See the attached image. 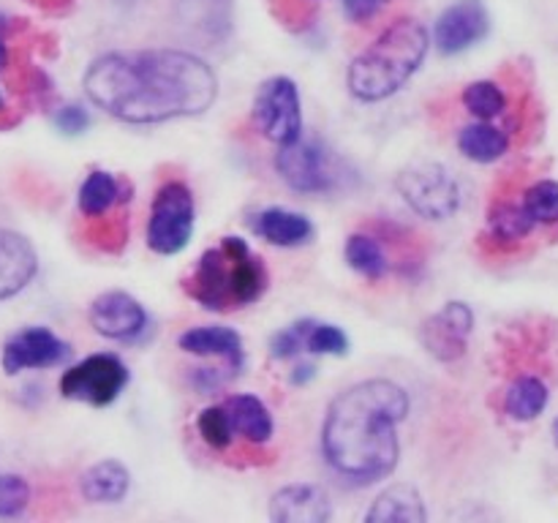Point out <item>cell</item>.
<instances>
[{
    "label": "cell",
    "mask_w": 558,
    "mask_h": 523,
    "mask_svg": "<svg viewBox=\"0 0 558 523\" xmlns=\"http://www.w3.org/2000/svg\"><path fill=\"white\" fill-rule=\"evenodd\" d=\"M82 87L90 104L134 125L196 118L218 98L216 71L183 49L107 52L87 65Z\"/></svg>",
    "instance_id": "1"
},
{
    "label": "cell",
    "mask_w": 558,
    "mask_h": 523,
    "mask_svg": "<svg viewBox=\"0 0 558 523\" xmlns=\"http://www.w3.org/2000/svg\"><path fill=\"white\" fill-rule=\"evenodd\" d=\"M409 414V396L390 379L357 381L327 409L322 450L341 477L357 485L390 477L401 458L398 425Z\"/></svg>",
    "instance_id": "2"
},
{
    "label": "cell",
    "mask_w": 558,
    "mask_h": 523,
    "mask_svg": "<svg viewBox=\"0 0 558 523\" xmlns=\"http://www.w3.org/2000/svg\"><path fill=\"white\" fill-rule=\"evenodd\" d=\"M428 47L430 36L423 22L412 20V16L390 22L379 33V38L365 47L349 65V93L363 104H376L396 96L420 71Z\"/></svg>",
    "instance_id": "3"
},
{
    "label": "cell",
    "mask_w": 558,
    "mask_h": 523,
    "mask_svg": "<svg viewBox=\"0 0 558 523\" xmlns=\"http://www.w3.org/2000/svg\"><path fill=\"white\" fill-rule=\"evenodd\" d=\"M194 234V194L183 180H167L156 191L147 218V245L161 256H174Z\"/></svg>",
    "instance_id": "4"
},
{
    "label": "cell",
    "mask_w": 558,
    "mask_h": 523,
    "mask_svg": "<svg viewBox=\"0 0 558 523\" xmlns=\"http://www.w3.org/2000/svg\"><path fill=\"white\" fill-rule=\"evenodd\" d=\"M254 125L276 145H289L303 136L300 90L289 76H270L256 87Z\"/></svg>",
    "instance_id": "5"
},
{
    "label": "cell",
    "mask_w": 558,
    "mask_h": 523,
    "mask_svg": "<svg viewBox=\"0 0 558 523\" xmlns=\"http://www.w3.org/2000/svg\"><path fill=\"white\" fill-rule=\"evenodd\" d=\"M396 188L417 216L430 221H445L461 205V188L456 178L439 163H420L407 169L398 174Z\"/></svg>",
    "instance_id": "6"
},
{
    "label": "cell",
    "mask_w": 558,
    "mask_h": 523,
    "mask_svg": "<svg viewBox=\"0 0 558 523\" xmlns=\"http://www.w3.org/2000/svg\"><path fill=\"white\" fill-rule=\"evenodd\" d=\"M129 385V370L114 354H90L60 376V396L85 401L90 406H109Z\"/></svg>",
    "instance_id": "7"
},
{
    "label": "cell",
    "mask_w": 558,
    "mask_h": 523,
    "mask_svg": "<svg viewBox=\"0 0 558 523\" xmlns=\"http://www.w3.org/2000/svg\"><path fill=\"white\" fill-rule=\"evenodd\" d=\"M474 332V311L466 303H447L420 327V343L439 363H456L463 357Z\"/></svg>",
    "instance_id": "8"
},
{
    "label": "cell",
    "mask_w": 558,
    "mask_h": 523,
    "mask_svg": "<svg viewBox=\"0 0 558 523\" xmlns=\"http://www.w3.org/2000/svg\"><path fill=\"white\" fill-rule=\"evenodd\" d=\"M276 169L283 183L298 194H322V191H330L332 180H336L327 153L316 142H303V136L281 145L276 156Z\"/></svg>",
    "instance_id": "9"
},
{
    "label": "cell",
    "mask_w": 558,
    "mask_h": 523,
    "mask_svg": "<svg viewBox=\"0 0 558 523\" xmlns=\"http://www.w3.org/2000/svg\"><path fill=\"white\" fill-rule=\"evenodd\" d=\"M490 31V14L480 0H458L434 25V44L441 54H458L483 41Z\"/></svg>",
    "instance_id": "10"
},
{
    "label": "cell",
    "mask_w": 558,
    "mask_h": 523,
    "mask_svg": "<svg viewBox=\"0 0 558 523\" xmlns=\"http://www.w3.org/2000/svg\"><path fill=\"white\" fill-rule=\"evenodd\" d=\"M71 354L69 343L60 341L47 327H27L5 341L3 346V370L20 374L25 368H52Z\"/></svg>",
    "instance_id": "11"
},
{
    "label": "cell",
    "mask_w": 558,
    "mask_h": 523,
    "mask_svg": "<svg viewBox=\"0 0 558 523\" xmlns=\"http://www.w3.org/2000/svg\"><path fill=\"white\" fill-rule=\"evenodd\" d=\"M90 327L112 341H131L142 336L147 327V314L136 297L129 292H104L90 305Z\"/></svg>",
    "instance_id": "12"
},
{
    "label": "cell",
    "mask_w": 558,
    "mask_h": 523,
    "mask_svg": "<svg viewBox=\"0 0 558 523\" xmlns=\"http://www.w3.org/2000/svg\"><path fill=\"white\" fill-rule=\"evenodd\" d=\"M191 297L210 311L234 308L232 300V267H229V254L223 245L205 251L185 283Z\"/></svg>",
    "instance_id": "13"
},
{
    "label": "cell",
    "mask_w": 558,
    "mask_h": 523,
    "mask_svg": "<svg viewBox=\"0 0 558 523\" xmlns=\"http://www.w3.org/2000/svg\"><path fill=\"white\" fill-rule=\"evenodd\" d=\"M270 518L281 523H327L332 518L330 496L319 485H287L272 494Z\"/></svg>",
    "instance_id": "14"
},
{
    "label": "cell",
    "mask_w": 558,
    "mask_h": 523,
    "mask_svg": "<svg viewBox=\"0 0 558 523\" xmlns=\"http://www.w3.org/2000/svg\"><path fill=\"white\" fill-rule=\"evenodd\" d=\"M539 229L521 205V199L510 196H496L488 210V229H485V243L496 251H518L529 238H534Z\"/></svg>",
    "instance_id": "15"
},
{
    "label": "cell",
    "mask_w": 558,
    "mask_h": 523,
    "mask_svg": "<svg viewBox=\"0 0 558 523\" xmlns=\"http://www.w3.org/2000/svg\"><path fill=\"white\" fill-rule=\"evenodd\" d=\"M38 270V254L25 234L0 229V300L20 294Z\"/></svg>",
    "instance_id": "16"
},
{
    "label": "cell",
    "mask_w": 558,
    "mask_h": 523,
    "mask_svg": "<svg viewBox=\"0 0 558 523\" xmlns=\"http://www.w3.org/2000/svg\"><path fill=\"white\" fill-rule=\"evenodd\" d=\"M221 245L229 254V267H232L234 308L256 303L267 289V270L262 259L251 254L248 243L243 238H223Z\"/></svg>",
    "instance_id": "17"
},
{
    "label": "cell",
    "mask_w": 558,
    "mask_h": 523,
    "mask_svg": "<svg viewBox=\"0 0 558 523\" xmlns=\"http://www.w3.org/2000/svg\"><path fill=\"white\" fill-rule=\"evenodd\" d=\"M251 232L281 248H294L314 238V223L303 212L287 210V207H267L251 216Z\"/></svg>",
    "instance_id": "18"
},
{
    "label": "cell",
    "mask_w": 558,
    "mask_h": 523,
    "mask_svg": "<svg viewBox=\"0 0 558 523\" xmlns=\"http://www.w3.org/2000/svg\"><path fill=\"white\" fill-rule=\"evenodd\" d=\"M178 346L196 357H221L229 368H243V338L229 327H191L178 338Z\"/></svg>",
    "instance_id": "19"
},
{
    "label": "cell",
    "mask_w": 558,
    "mask_h": 523,
    "mask_svg": "<svg viewBox=\"0 0 558 523\" xmlns=\"http://www.w3.org/2000/svg\"><path fill=\"white\" fill-rule=\"evenodd\" d=\"M227 417L232 423V430L238 439H243L251 447H265L272 439V414L256 396H229L223 401Z\"/></svg>",
    "instance_id": "20"
},
{
    "label": "cell",
    "mask_w": 558,
    "mask_h": 523,
    "mask_svg": "<svg viewBox=\"0 0 558 523\" xmlns=\"http://www.w3.org/2000/svg\"><path fill=\"white\" fill-rule=\"evenodd\" d=\"M131 472L114 458L98 461L80 477V494L90 504H118L129 496Z\"/></svg>",
    "instance_id": "21"
},
{
    "label": "cell",
    "mask_w": 558,
    "mask_h": 523,
    "mask_svg": "<svg viewBox=\"0 0 558 523\" xmlns=\"http://www.w3.org/2000/svg\"><path fill=\"white\" fill-rule=\"evenodd\" d=\"M425 501L414 485H390L368 510V523H425Z\"/></svg>",
    "instance_id": "22"
},
{
    "label": "cell",
    "mask_w": 558,
    "mask_h": 523,
    "mask_svg": "<svg viewBox=\"0 0 558 523\" xmlns=\"http://www.w3.org/2000/svg\"><path fill=\"white\" fill-rule=\"evenodd\" d=\"M125 202H129L125 183H120L114 174L104 172V169L87 174L80 188V212L85 218L104 216V212L114 210V207L125 205Z\"/></svg>",
    "instance_id": "23"
},
{
    "label": "cell",
    "mask_w": 558,
    "mask_h": 523,
    "mask_svg": "<svg viewBox=\"0 0 558 523\" xmlns=\"http://www.w3.org/2000/svg\"><path fill=\"white\" fill-rule=\"evenodd\" d=\"M458 150L477 163H494L510 150V134L499 125H490L488 120H480L458 134Z\"/></svg>",
    "instance_id": "24"
},
{
    "label": "cell",
    "mask_w": 558,
    "mask_h": 523,
    "mask_svg": "<svg viewBox=\"0 0 558 523\" xmlns=\"http://www.w3.org/2000/svg\"><path fill=\"white\" fill-rule=\"evenodd\" d=\"M548 385H545L539 376L523 374L507 387L505 392V412L510 414L518 423H529V419H537L539 414L548 406Z\"/></svg>",
    "instance_id": "25"
},
{
    "label": "cell",
    "mask_w": 558,
    "mask_h": 523,
    "mask_svg": "<svg viewBox=\"0 0 558 523\" xmlns=\"http://www.w3.org/2000/svg\"><path fill=\"white\" fill-rule=\"evenodd\" d=\"M347 262L354 272L368 281H381L390 272V256L381 245V238L371 232H354L347 240Z\"/></svg>",
    "instance_id": "26"
},
{
    "label": "cell",
    "mask_w": 558,
    "mask_h": 523,
    "mask_svg": "<svg viewBox=\"0 0 558 523\" xmlns=\"http://www.w3.org/2000/svg\"><path fill=\"white\" fill-rule=\"evenodd\" d=\"M521 205L537 223V229H558V183L545 178L521 191Z\"/></svg>",
    "instance_id": "27"
},
{
    "label": "cell",
    "mask_w": 558,
    "mask_h": 523,
    "mask_svg": "<svg viewBox=\"0 0 558 523\" xmlns=\"http://www.w3.org/2000/svg\"><path fill=\"white\" fill-rule=\"evenodd\" d=\"M461 101H463V107H466L469 112L480 120H494V118H499V114H505V109H507L505 90H501L499 82H494V80H477V82H472V85H466Z\"/></svg>",
    "instance_id": "28"
},
{
    "label": "cell",
    "mask_w": 558,
    "mask_h": 523,
    "mask_svg": "<svg viewBox=\"0 0 558 523\" xmlns=\"http://www.w3.org/2000/svg\"><path fill=\"white\" fill-rule=\"evenodd\" d=\"M87 240L101 251H120L129 240V218H125L123 205L118 210H109L104 216L87 218Z\"/></svg>",
    "instance_id": "29"
},
{
    "label": "cell",
    "mask_w": 558,
    "mask_h": 523,
    "mask_svg": "<svg viewBox=\"0 0 558 523\" xmlns=\"http://www.w3.org/2000/svg\"><path fill=\"white\" fill-rule=\"evenodd\" d=\"M196 430H199L202 441H205L210 450H229L234 441V430L232 423H229L223 403L221 406L202 409L199 419H196Z\"/></svg>",
    "instance_id": "30"
},
{
    "label": "cell",
    "mask_w": 558,
    "mask_h": 523,
    "mask_svg": "<svg viewBox=\"0 0 558 523\" xmlns=\"http://www.w3.org/2000/svg\"><path fill=\"white\" fill-rule=\"evenodd\" d=\"M305 352L343 357L349 352V338L341 327L327 325V321H311L308 336H305Z\"/></svg>",
    "instance_id": "31"
},
{
    "label": "cell",
    "mask_w": 558,
    "mask_h": 523,
    "mask_svg": "<svg viewBox=\"0 0 558 523\" xmlns=\"http://www.w3.org/2000/svg\"><path fill=\"white\" fill-rule=\"evenodd\" d=\"M31 501V485L20 474H0V518L22 515Z\"/></svg>",
    "instance_id": "32"
},
{
    "label": "cell",
    "mask_w": 558,
    "mask_h": 523,
    "mask_svg": "<svg viewBox=\"0 0 558 523\" xmlns=\"http://www.w3.org/2000/svg\"><path fill=\"white\" fill-rule=\"evenodd\" d=\"M314 319L294 321V325L283 327L276 336L270 338V354L276 360H292L300 352H305V336H308V327Z\"/></svg>",
    "instance_id": "33"
},
{
    "label": "cell",
    "mask_w": 558,
    "mask_h": 523,
    "mask_svg": "<svg viewBox=\"0 0 558 523\" xmlns=\"http://www.w3.org/2000/svg\"><path fill=\"white\" fill-rule=\"evenodd\" d=\"M54 123H58V129L63 131V134L76 136L90 125V114L82 107H76V104H65V107H60L58 112H54Z\"/></svg>",
    "instance_id": "34"
},
{
    "label": "cell",
    "mask_w": 558,
    "mask_h": 523,
    "mask_svg": "<svg viewBox=\"0 0 558 523\" xmlns=\"http://www.w3.org/2000/svg\"><path fill=\"white\" fill-rule=\"evenodd\" d=\"M385 3L387 0H343V14L354 25H365V22H371L379 14Z\"/></svg>",
    "instance_id": "35"
},
{
    "label": "cell",
    "mask_w": 558,
    "mask_h": 523,
    "mask_svg": "<svg viewBox=\"0 0 558 523\" xmlns=\"http://www.w3.org/2000/svg\"><path fill=\"white\" fill-rule=\"evenodd\" d=\"M281 5V16L289 22H305L308 20V5L319 3V0H276Z\"/></svg>",
    "instance_id": "36"
},
{
    "label": "cell",
    "mask_w": 558,
    "mask_h": 523,
    "mask_svg": "<svg viewBox=\"0 0 558 523\" xmlns=\"http://www.w3.org/2000/svg\"><path fill=\"white\" fill-rule=\"evenodd\" d=\"M314 374H316V368L311 363L298 365V368H294V374H292V385H305L308 379H314Z\"/></svg>",
    "instance_id": "37"
},
{
    "label": "cell",
    "mask_w": 558,
    "mask_h": 523,
    "mask_svg": "<svg viewBox=\"0 0 558 523\" xmlns=\"http://www.w3.org/2000/svg\"><path fill=\"white\" fill-rule=\"evenodd\" d=\"M31 3L41 5V9H49V11H58V9H63V5H69L71 0H31Z\"/></svg>",
    "instance_id": "38"
},
{
    "label": "cell",
    "mask_w": 558,
    "mask_h": 523,
    "mask_svg": "<svg viewBox=\"0 0 558 523\" xmlns=\"http://www.w3.org/2000/svg\"><path fill=\"white\" fill-rule=\"evenodd\" d=\"M5 65H9V49H5V44L0 41V71H3Z\"/></svg>",
    "instance_id": "39"
},
{
    "label": "cell",
    "mask_w": 558,
    "mask_h": 523,
    "mask_svg": "<svg viewBox=\"0 0 558 523\" xmlns=\"http://www.w3.org/2000/svg\"><path fill=\"white\" fill-rule=\"evenodd\" d=\"M554 441H556V447H558V417L554 419Z\"/></svg>",
    "instance_id": "40"
},
{
    "label": "cell",
    "mask_w": 558,
    "mask_h": 523,
    "mask_svg": "<svg viewBox=\"0 0 558 523\" xmlns=\"http://www.w3.org/2000/svg\"><path fill=\"white\" fill-rule=\"evenodd\" d=\"M0 109H3V98H0Z\"/></svg>",
    "instance_id": "41"
}]
</instances>
